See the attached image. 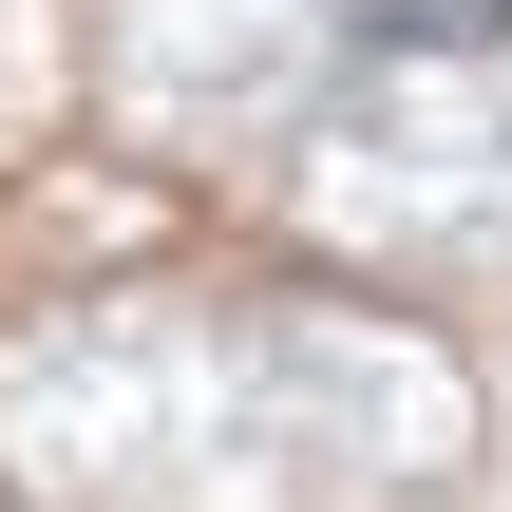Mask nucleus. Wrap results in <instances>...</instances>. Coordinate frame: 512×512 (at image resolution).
Listing matches in <instances>:
<instances>
[{
  "mask_svg": "<svg viewBox=\"0 0 512 512\" xmlns=\"http://www.w3.org/2000/svg\"><path fill=\"white\" fill-rule=\"evenodd\" d=\"M266 209H285V247H323L342 285H456V266H512V57L475 38V19L342 38V76L285 114Z\"/></svg>",
  "mask_w": 512,
  "mask_h": 512,
  "instance_id": "1",
  "label": "nucleus"
},
{
  "mask_svg": "<svg viewBox=\"0 0 512 512\" xmlns=\"http://www.w3.org/2000/svg\"><path fill=\"white\" fill-rule=\"evenodd\" d=\"M0 512H247L228 323L171 285H76L0 323Z\"/></svg>",
  "mask_w": 512,
  "mask_h": 512,
  "instance_id": "2",
  "label": "nucleus"
},
{
  "mask_svg": "<svg viewBox=\"0 0 512 512\" xmlns=\"http://www.w3.org/2000/svg\"><path fill=\"white\" fill-rule=\"evenodd\" d=\"M228 418H247V512H285V494H323V512L456 494L475 437H494L475 361H456L418 304H380V285H285V304H247V323H228Z\"/></svg>",
  "mask_w": 512,
  "mask_h": 512,
  "instance_id": "3",
  "label": "nucleus"
},
{
  "mask_svg": "<svg viewBox=\"0 0 512 512\" xmlns=\"http://www.w3.org/2000/svg\"><path fill=\"white\" fill-rule=\"evenodd\" d=\"M361 0H95V95L133 133H285L323 76H342Z\"/></svg>",
  "mask_w": 512,
  "mask_h": 512,
  "instance_id": "4",
  "label": "nucleus"
},
{
  "mask_svg": "<svg viewBox=\"0 0 512 512\" xmlns=\"http://www.w3.org/2000/svg\"><path fill=\"white\" fill-rule=\"evenodd\" d=\"M456 19H494V0H456Z\"/></svg>",
  "mask_w": 512,
  "mask_h": 512,
  "instance_id": "5",
  "label": "nucleus"
}]
</instances>
